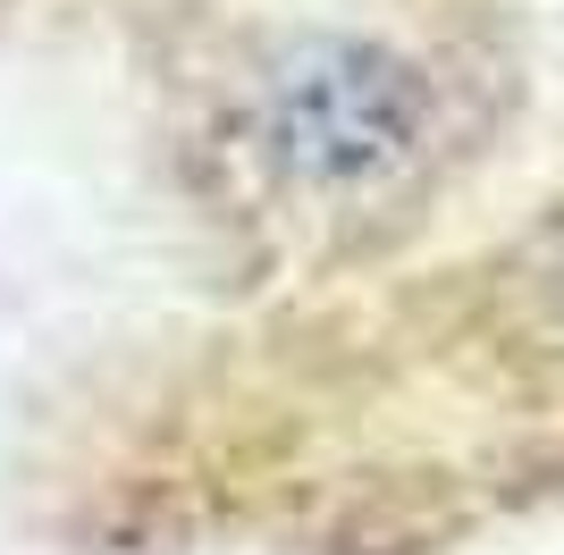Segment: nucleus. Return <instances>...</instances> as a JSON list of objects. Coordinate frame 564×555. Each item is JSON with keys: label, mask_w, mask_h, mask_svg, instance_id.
I'll list each match as a JSON object with an SVG mask.
<instances>
[{"label": "nucleus", "mask_w": 564, "mask_h": 555, "mask_svg": "<svg viewBox=\"0 0 564 555\" xmlns=\"http://www.w3.org/2000/svg\"><path fill=\"white\" fill-rule=\"evenodd\" d=\"M422 92L379 51H304L270 92V143L304 177H371L413 143Z\"/></svg>", "instance_id": "f257e3e1"}]
</instances>
